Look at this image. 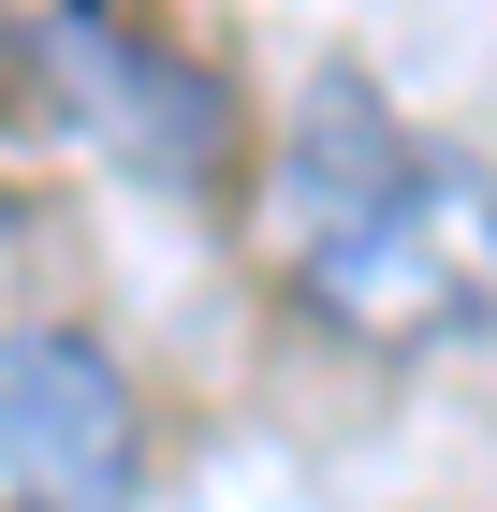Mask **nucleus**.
<instances>
[{
    "instance_id": "1",
    "label": "nucleus",
    "mask_w": 497,
    "mask_h": 512,
    "mask_svg": "<svg viewBox=\"0 0 497 512\" xmlns=\"http://www.w3.org/2000/svg\"><path fill=\"white\" fill-rule=\"evenodd\" d=\"M264 235L293 308L351 352H439L497 322V176L468 147H424L366 74H322L278 132Z\"/></svg>"
},
{
    "instance_id": "3",
    "label": "nucleus",
    "mask_w": 497,
    "mask_h": 512,
    "mask_svg": "<svg viewBox=\"0 0 497 512\" xmlns=\"http://www.w3.org/2000/svg\"><path fill=\"white\" fill-rule=\"evenodd\" d=\"M30 74L44 103L88 132V147H117L132 176H220V74L205 59H176V44H147L132 15H30Z\"/></svg>"
},
{
    "instance_id": "2",
    "label": "nucleus",
    "mask_w": 497,
    "mask_h": 512,
    "mask_svg": "<svg viewBox=\"0 0 497 512\" xmlns=\"http://www.w3.org/2000/svg\"><path fill=\"white\" fill-rule=\"evenodd\" d=\"M147 498V410L103 337L30 322L0 337V512H132Z\"/></svg>"
}]
</instances>
